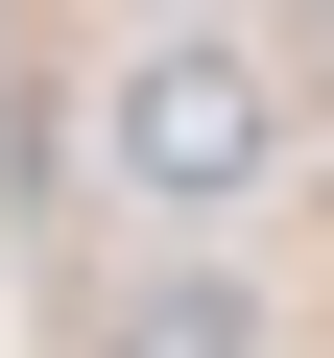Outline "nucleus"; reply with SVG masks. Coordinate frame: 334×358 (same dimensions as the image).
Here are the masks:
<instances>
[{"instance_id": "7ed1b4c3", "label": "nucleus", "mask_w": 334, "mask_h": 358, "mask_svg": "<svg viewBox=\"0 0 334 358\" xmlns=\"http://www.w3.org/2000/svg\"><path fill=\"white\" fill-rule=\"evenodd\" d=\"M167 24H215V0H167Z\"/></svg>"}, {"instance_id": "f257e3e1", "label": "nucleus", "mask_w": 334, "mask_h": 358, "mask_svg": "<svg viewBox=\"0 0 334 358\" xmlns=\"http://www.w3.org/2000/svg\"><path fill=\"white\" fill-rule=\"evenodd\" d=\"M96 167H119V215H167V239L263 215V167H286V72H263V24H119V72H96Z\"/></svg>"}, {"instance_id": "f03ea898", "label": "nucleus", "mask_w": 334, "mask_h": 358, "mask_svg": "<svg viewBox=\"0 0 334 358\" xmlns=\"http://www.w3.org/2000/svg\"><path fill=\"white\" fill-rule=\"evenodd\" d=\"M96 358H286V310H263L215 239H167V263H119V287H96Z\"/></svg>"}]
</instances>
